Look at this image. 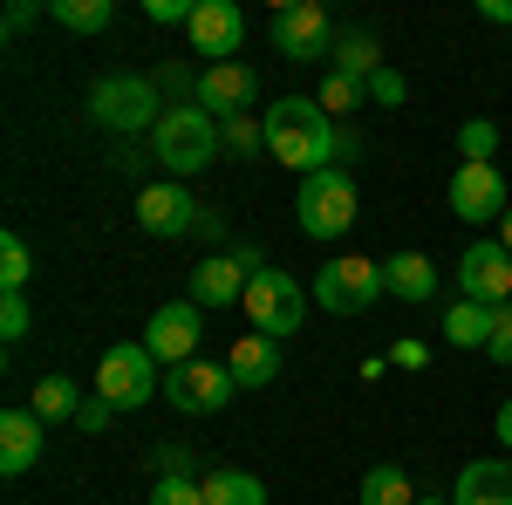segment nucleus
<instances>
[{
    "label": "nucleus",
    "instance_id": "nucleus-1",
    "mask_svg": "<svg viewBox=\"0 0 512 505\" xmlns=\"http://www.w3.org/2000/svg\"><path fill=\"white\" fill-rule=\"evenodd\" d=\"M267 151L294 178H315V171L335 164V117L321 110L315 96H280L267 110Z\"/></svg>",
    "mask_w": 512,
    "mask_h": 505
},
{
    "label": "nucleus",
    "instance_id": "nucleus-2",
    "mask_svg": "<svg viewBox=\"0 0 512 505\" xmlns=\"http://www.w3.org/2000/svg\"><path fill=\"white\" fill-rule=\"evenodd\" d=\"M219 151H226V137H219V123L205 117L198 103H171L158 117V130H151V157H158L178 185H185L192 171H205Z\"/></svg>",
    "mask_w": 512,
    "mask_h": 505
},
{
    "label": "nucleus",
    "instance_id": "nucleus-3",
    "mask_svg": "<svg viewBox=\"0 0 512 505\" xmlns=\"http://www.w3.org/2000/svg\"><path fill=\"white\" fill-rule=\"evenodd\" d=\"M171 110L158 96V82L151 76H103L89 89V117L96 130H110V137H137V130H158V117Z\"/></svg>",
    "mask_w": 512,
    "mask_h": 505
},
{
    "label": "nucleus",
    "instance_id": "nucleus-4",
    "mask_svg": "<svg viewBox=\"0 0 512 505\" xmlns=\"http://www.w3.org/2000/svg\"><path fill=\"white\" fill-rule=\"evenodd\" d=\"M294 219H301V233L308 239H342L355 226V178L342 164H328L315 178H301V192H294Z\"/></svg>",
    "mask_w": 512,
    "mask_h": 505
},
{
    "label": "nucleus",
    "instance_id": "nucleus-5",
    "mask_svg": "<svg viewBox=\"0 0 512 505\" xmlns=\"http://www.w3.org/2000/svg\"><path fill=\"white\" fill-rule=\"evenodd\" d=\"M246 321H253V335H274V342H287L301 321H308V287L294 280V273H280V267H267V273H253L246 280Z\"/></svg>",
    "mask_w": 512,
    "mask_h": 505
},
{
    "label": "nucleus",
    "instance_id": "nucleus-6",
    "mask_svg": "<svg viewBox=\"0 0 512 505\" xmlns=\"http://www.w3.org/2000/svg\"><path fill=\"white\" fill-rule=\"evenodd\" d=\"M383 294H390L383 260H362V253H342V260H328L315 273V308L321 314H369Z\"/></svg>",
    "mask_w": 512,
    "mask_h": 505
},
{
    "label": "nucleus",
    "instance_id": "nucleus-7",
    "mask_svg": "<svg viewBox=\"0 0 512 505\" xmlns=\"http://www.w3.org/2000/svg\"><path fill=\"white\" fill-rule=\"evenodd\" d=\"M151 389H164V376H158V355L144 349V342L103 349V362H96V396H103L110 410H144Z\"/></svg>",
    "mask_w": 512,
    "mask_h": 505
},
{
    "label": "nucleus",
    "instance_id": "nucleus-8",
    "mask_svg": "<svg viewBox=\"0 0 512 505\" xmlns=\"http://www.w3.org/2000/svg\"><path fill=\"white\" fill-rule=\"evenodd\" d=\"M233 396H239V383H233L226 362H198V355H192V362L164 369V403L185 410V417H219Z\"/></svg>",
    "mask_w": 512,
    "mask_h": 505
},
{
    "label": "nucleus",
    "instance_id": "nucleus-9",
    "mask_svg": "<svg viewBox=\"0 0 512 505\" xmlns=\"http://www.w3.org/2000/svg\"><path fill=\"white\" fill-rule=\"evenodd\" d=\"M458 301H478V308H506L512 301V253L499 246V233H478L465 253H458Z\"/></svg>",
    "mask_w": 512,
    "mask_h": 505
},
{
    "label": "nucleus",
    "instance_id": "nucleus-10",
    "mask_svg": "<svg viewBox=\"0 0 512 505\" xmlns=\"http://www.w3.org/2000/svg\"><path fill=\"white\" fill-rule=\"evenodd\" d=\"M198 110L212 123L253 117V110H260V76H253L246 62H205V69H198Z\"/></svg>",
    "mask_w": 512,
    "mask_h": 505
},
{
    "label": "nucleus",
    "instance_id": "nucleus-11",
    "mask_svg": "<svg viewBox=\"0 0 512 505\" xmlns=\"http://www.w3.org/2000/svg\"><path fill=\"white\" fill-rule=\"evenodd\" d=\"M267 35H274V55H287V62H328V55H335V21L321 14L315 0L280 7Z\"/></svg>",
    "mask_w": 512,
    "mask_h": 505
},
{
    "label": "nucleus",
    "instance_id": "nucleus-12",
    "mask_svg": "<svg viewBox=\"0 0 512 505\" xmlns=\"http://www.w3.org/2000/svg\"><path fill=\"white\" fill-rule=\"evenodd\" d=\"M198 219H205V205L178 178H158V185L137 192V226L151 239H185V233H198Z\"/></svg>",
    "mask_w": 512,
    "mask_h": 505
},
{
    "label": "nucleus",
    "instance_id": "nucleus-13",
    "mask_svg": "<svg viewBox=\"0 0 512 505\" xmlns=\"http://www.w3.org/2000/svg\"><path fill=\"white\" fill-rule=\"evenodd\" d=\"M451 212H458L465 226H499L512 212L499 164H458V171H451Z\"/></svg>",
    "mask_w": 512,
    "mask_h": 505
},
{
    "label": "nucleus",
    "instance_id": "nucleus-14",
    "mask_svg": "<svg viewBox=\"0 0 512 505\" xmlns=\"http://www.w3.org/2000/svg\"><path fill=\"white\" fill-rule=\"evenodd\" d=\"M198 335H205V308H192V301H164V308L151 314V328H144V349L158 355V369H178V362L198 355Z\"/></svg>",
    "mask_w": 512,
    "mask_h": 505
},
{
    "label": "nucleus",
    "instance_id": "nucleus-15",
    "mask_svg": "<svg viewBox=\"0 0 512 505\" xmlns=\"http://www.w3.org/2000/svg\"><path fill=\"white\" fill-rule=\"evenodd\" d=\"M192 48L198 55H212V62H233V48L246 41V14H239L233 0H198V14H192Z\"/></svg>",
    "mask_w": 512,
    "mask_h": 505
},
{
    "label": "nucleus",
    "instance_id": "nucleus-16",
    "mask_svg": "<svg viewBox=\"0 0 512 505\" xmlns=\"http://www.w3.org/2000/svg\"><path fill=\"white\" fill-rule=\"evenodd\" d=\"M246 280H253V273L239 267L233 253H212V260L192 267V294H185V301H192V308H233V301H246Z\"/></svg>",
    "mask_w": 512,
    "mask_h": 505
},
{
    "label": "nucleus",
    "instance_id": "nucleus-17",
    "mask_svg": "<svg viewBox=\"0 0 512 505\" xmlns=\"http://www.w3.org/2000/svg\"><path fill=\"white\" fill-rule=\"evenodd\" d=\"M41 437H48V424H41L35 410H7V417H0V471H7V478L35 471L41 465Z\"/></svg>",
    "mask_w": 512,
    "mask_h": 505
},
{
    "label": "nucleus",
    "instance_id": "nucleus-18",
    "mask_svg": "<svg viewBox=\"0 0 512 505\" xmlns=\"http://www.w3.org/2000/svg\"><path fill=\"white\" fill-rule=\"evenodd\" d=\"M451 505H512V458H472L451 485Z\"/></svg>",
    "mask_w": 512,
    "mask_h": 505
},
{
    "label": "nucleus",
    "instance_id": "nucleus-19",
    "mask_svg": "<svg viewBox=\"0 0 512 505\" xmlns=\"http://www.w3.org/2000/svg\"><path fill=\"white\" fill-rule=\"evenodd\" d=\"M383 280H390L396 301H410V308L437 301V287H444V273H437L431 253H390V260H383Z\"/></svg>",
    "mask_w": 512,
    "mask_h": 505
},
{
    "label": "nucleus",
    "instance_id": "nucleus-20",
    "mask_svg": "<svg viewBox=\"0 0 512 505\" xmlns=\"http://www.w3.org/2000/svg\"><path fill=\"white\" fill-rule=\"evenodd\" d=\"M226 369H233V383L239 389H267V383H280V342L274 335H239L233 342V355H226Z\"/></svg>",
    "mask_w": 512,
    "mask_h": 505
},
{
    "label": "nucleus",
    "instance_id": "nucleus-21",
    "mask_svg": "<svg viewBox=\"0 0 512 505\" xmlns=\"http://www.w3.org/2000/svg\"><path fill=\"white\" fill-rule=\"evenodd\" d=\"M82 403H89V396H82V383H69V376H41L35 396H28V410H35L41 424H76Z\"/></svg>",
    "mask_w": 512,
    "mask_h": 505
},
{
    "label": "nucleus",
    "instance_id": "nucleus-22",
    "mask_svg": "<svg viewBox=\"0 0 512 505\" xmlns=\"http://www.w3.org/2000/svg\"><path fill=\"white\" fill-rule=\"evenodd\" d=\"M328 69L369 89V76L383 69V55H376V35H362V28H349V35H335V55H328Z\"/></svg>",
    "mask_w": 512,
    "mask_h": 505
},
{
    "label": "nucleus",
    "instance_id": "nucleus-23",
    "mask_svg": "<svg viewBox=\"0 0 512 505\" xmlns=\"http://www.w3.org/2000/svg\"><path fill=\"white\" fill-rule=\"evenodd\" d=\"M444 342H451V349H485V342H492V308L451 301V308H444Z\"/></svg>",
    "mask_w": 512,
    "mask_h": 505
},
{
    "label": "nucleus",
    "instance_id": "nucleus-24",
    "mask_svg": "<svg viewBox=\"0 0 512 505\" xmlns=\"http://www.w3.org/2000/svg\"><path fill=\"white\" fill-rule=\"evenodd\" d=\"M48 21L69 28V35H103L117 21V7L110 0H48Z\"/></svg>",
    "mask_w": 512,
    "mask_h": 505
},
{
    "label": "nucleus",
    "instance_id": "nucleus-25",
    "mask_svg": "<svg viewBox=\"0 0 512 505\" xmlns=\"http://www.w3.org/2000/svg\"><path fill=\"white\" fill-rule=\"evenodd\" d=\"M362 505H417V485L403 465H369L362 471Z\"/></svg>",
    "mask_w": 512,
    "mask_h": 505
},
{
    "label": "nucleus",
    "instance_id": "nucleus-26",
    "mask_svg": "<svg viewBox=\"0 0 512 505\" xmlns=\"http://www.w3.org/2000/svg\"><path fill=\"white\" fill-rule=\"evenodd\" d=\"M205 505H267V485L253 471H205Z\"/></svg>",
    "mask_w": 512,
    "mask_h": 505
},
{
    "label": "nucleus",
    "instance_id": "nucleus-27",
    "mask_svg": "<svg viewBox=\"0 0 512 505\" xmlns=\"http://www.w3.org/2000/svg\"><path fill=\"white\" fill-rule=\"evenodd\" d=\"M315 103H321V110H328V117H335V123H355V117H362V110H369V89L328 69V76H321V89H315Z\"/></svg>",
    "mask_w": 512,
    "mask_h": 505
},
{
    "label": "nucleus",
    "instance_id": "nucleus-28",
    "mask_svg": "<svg viewBox=\"0 0 512 505\" xmlns=\"http://www.w3.org/2000/svg\"><path fill=\"white\" fill-rule=\"evenodd\" d=\"M458 157H465V164H492V157H499V123L472 117L465 130H458Z\"/></svg>",
    "mask_w": 512,
    "mask_h": 505
},
{
    "label": "nucleus",
    "instance_id": "nucleus-29",
    "mask_svg": "<svg viewBox=\"0 0 512 505\" xmlns=\"http://www.w3.org/2000/svg\"><path fill=\"white\" fill-rule=\"evenodd\" d=\"M28 273H35V260H28V239L7 233V239H0V287H7V294H21V287H28Z\"/></svg>",
    "mask_w": 512,
    "mask_h": 505
},
{
    "label": "nucleus",
    "instance_id": "nucleus-30",
    "mask_svg": "<svg viewBox=\"0 0 512 505\" xmlns=\"http://www.w3.org/2000/svg\"><path fill=\"white\" fill-rule=\"evenodd\" d=\"M219 137H226V151H260L267 144V117H233V123H219Z\"/></svg>",
    "mask_w": 512,
    "mask_h": 505
},
{
    "label": "nucleus",
    "instance_id": "nucleus-31",
    "mask_svg": "<svg viewBox=\"0 0 512 505\" xmlns=\"http://www.w3.org/2000/svg\"><path fill=\"white\" fill-rule=\"evenodd\" d=\"M151 505H205V478H158Z\"/></svg>",
    "mask_w": 512,
    "mask_h": 505
},
{
    "label": "nucleus",
    "instance_id": "nucleus-32",
    "mask_svg": "<svg viewBox=\"0 0 512 505\" xmlns=\"http://www.w3.org/2000/svg\"><path fill=\"white\" fill-rule=\"evenodd\" d=\"M144 14H151V21H158V28H192L198 0H144Z\"/></svg>",
    "mask_w": 512,
    "mask_h": 505
},
{
    "label": "nucleus",
    "instance_id": "nucleus-33",
    "mask_svg": "<svg viewBox=\"0 0 512 505\" xmlns=\"http://www.w3.org/2000/svg\"><path fill=\"white\" fill-rule=\"evenodd\" d=\"M403 96H410V82L396 76V69H376V76H369V103H383V110H396Z\"/></svg>",
    "mask_w": 512,
    "mask_h": 505
},
{
    "label": "nucleus",
    "instance_id": "nucleus-34",
    "mask_svg": "<svg viewBox=\"0 0 512 505\" xmlns=\"http://www.w3.org/2000/svg\"><path fill=\"white\" fill-rule=\"evenodd\" d=\"M28 328H35V314H28V301H21V294H7V301H0V335H7V342H21Z\"/></svg>",
    "mask_w": 512,
    "mask_h": 505
},
{
    "label": "nucleus",
    "instance_id": "nucleus-35",
    "mask_svg": "<svg viewBox=\"0 0 512 505\" xmlns=\"http://www.w3.org/2000/svg\"><path fill=\"white\" fill-rule=\"evenodd\" d=\"M492 362H512V301L506 308H492V342H485Z\"/></svg>",
    "mask_w": 512,
    "mask_h": 505
},
{
    "label": "nucleus",
    "instance_id": "nucleus-36",
    "mask_svg": "<svg viewBox=\"0 0 512 505\" xmlns=\"http://www.w3.org/2000/svg\"><path fill=\"white\" fill-rule=\"evenodd\" d=\"M110 417H117V410H110L103 396H89V403L76 410V430H89V437H96V430H110Z\"/></svg>",
    "mask_w": 512,
    "mask_h": 505
},
{
    "label": "nucleus",
    "instance_id": "nucleus-37",
    "mask_svg": "<svg viewBox=\"0 0 512 505\" xmlns=\"http://www.w3.org/2000/svg\"><path fill=\"white\" fill-rule=\"evenodd\" d=\"M158 478H192V451H185V444H164L158 451Z\"/></svg>",
    "mask_w": 512,
    "mask_h": 505
},
{
    "label": "nucleus",
    "instance_id": "nucleus-38",
    "mask_svg": "<svg viewBox=\"0 0 512 505\" xmlns=\"http://www.w3.org/2000/svg\"><path fill=\"white\" fill-rule=\"evenodd\" d=\"M424 362H431L424 342H396V349H390V369H424Z\"/></svg>",
    "mask_w": 512,
    "mask_h": 505
},
{
    "label": "nucleus",
    "instance_id": "nucleus-39",
    "mask_svg": "<svg viewBox=\"0 0 512 505\" xmlns=\"http://www.w3.org/2000/svg\"><path fill=\"white\" fill-rule=\"evenodd\" d=\"M335 157H342V164L362 157V130H355V123H335Z\"/></svg>",
    "mask_w": 512,
    "mask_h": 505
},
{
    "label": "nucleus",
    "instance_id": "nucleus-40",
    "mask_svg": "<svg viewBox=\"0 0 512 505\" xmlns=\"http://www.w3.org/2000/svg\"><path fill=\"white\" fill-rule=\"evenodd\" d=\"M478 21H492V28H512V0H478Z\"/></svg>",
    "mask_w": 512,
    "mask_h": 505
},
{
    "label": "nucleus",
    "instance_id": "nucleus-41",
    "mask_svg": "<svg viewBox=\"0 0 512 505\" xmlns=\"http://www.w3.org/2000/svg\"><path fill=\"white\" fill-rule=\"evenodd\" d=\"M28 21H35V0H14V7H7V35H21Z\"/></svg>",
    "mask_w": 512,
    "mask_h": 505
},
{
    "label": "nucleus",
    "instance_id": "nucleus-42",
    "mask_svg": "<svg viewBox=\"0 0 512 505\" xmlns=\"http://www.w3.org/2000/svg\"><path fill=\"white\" fill-rule=\"evenodd\" d=\"M226 253H233V260H239L246 273H267V260H260V246H226Z\"/></svg>",
    "mask_w": 512,
    "mask_h": 505
},
{
    "label": "nucleus",
    "instance_id": "nucleus-43",
    "mask_svg": "<svg viewBox=\"0 0 512 505\" xmlns=\"http://www.w3.org/2000/svg\"><path fill=\"white\" fill-rule=\"evenodd\" d=\"M198 239H226V219H219L212 205H205V219H198Z\"/></svg>",
    "mask_w": 512,
    "mask_h": 505
},
{
    "label": "nucleus",
    "instance_id": "nucleus-44",
    "mask_svg": "<svg viewBox=\"0 0 512 505\" xmlns=\"http://www.w3.org/2000/svg\"><path fill=\"white\" fill-rule=\"evenodd\" d=\"M492 430H499V444H506V451H512V396H506V403H499V424H492Z\"/></svg>",
    "mask_w": 512,
    "mask_h": 505
},
{
    "label": "nucleus",
    "instance_id": "nucleus-45",
    "mask_svg": "<svg viewBox=\"0 0 512 505\" xmlns=\"http://www.w3.org/2000/svg\"><path fill=\"white\" fill-rule=\"evenodd\" d=\"M499 246H506V253H512V212H506V219H499Z\"/></svg>",
    "mask_w": 512,
    "mask_h": 505
},
{
    "label": "nucleus",
    "instance_id": "nucleus-46",
    "mask_svg": "<svg viewBox=\"0 0 512 505\" xmlns=\"http://www.w3.org/2000/svg\"><path fill=\"white\" fill-rule=\"evenodd\" d=\"M417 505H451V499H417Z\"/></svg>",
    "mask_w": 512,
    "mask_h": 505
}]
</instances>
